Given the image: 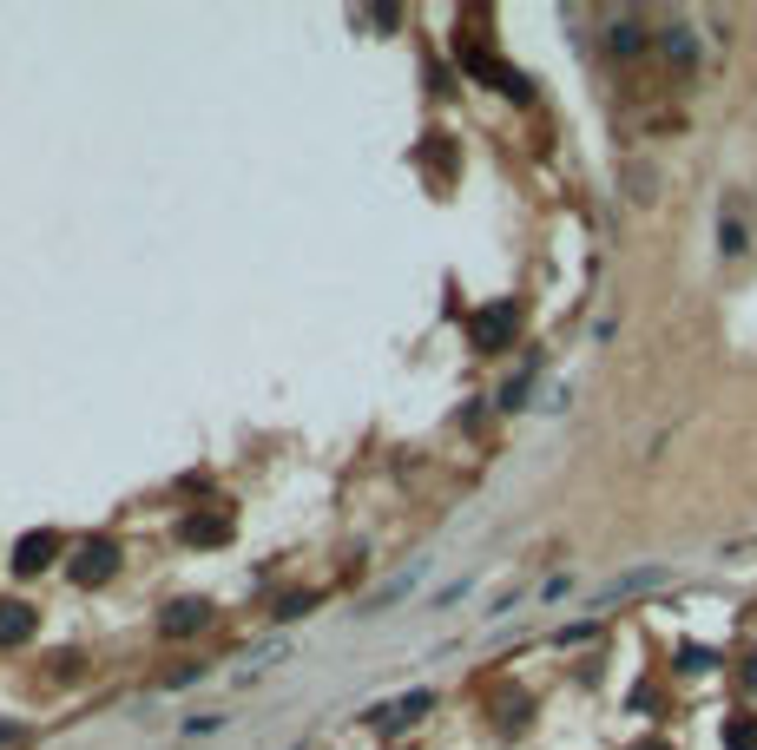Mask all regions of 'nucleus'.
Instances as JSON below:
<instances>
[{"label": "nucleus", "mask_w": 757, "mask_h": 750, "mask_svg": "<svg viewBox=\"0 0 757 750\" xmlns=\"http://www.w3.org/2000/svg\"><path fill=\"white\" fill-rule=\"evenodd\" d=\"M514 323H521V310L514 303H494V310H481L474 316V349H507V336H514Z\"/></svg>", "instance_id": "1"}, {"label": "nucleus", "mask_w": 757, "mask_h": 750, "mask_svg": "<svg viewBox=\"0 0 757 750\" xmlns=\"http://www.w3.org/2000/svg\"><path fill=\"white\" fill-rule=\"evenodd\" d=\"M112 566H119V547H112V540H86V547L73 553V579H79V586L112 579Z\"/></svg>", "instance_id": "2"}, {"label": "nucleus", "mask_w": 757, "mask_h": 750, "mask_svg": "<svg viewBox=\"0 0 757 750\" xmlns=\"http://www.w3.org/2000/svg\"><path fill=\"white\" fill-rule=\"evenodd\" d=\"M53 553H60V533H27V540L14 547V566L20 573H47Z\"/></svg>", "instance_id": "3"}, {"label": "nucleus", "mask_w": 757, "mask_h": 750, "mask_svg": "<svg viewBox=\"0 0 757 750\" xmlns=\"http://www.w3.org/2000/svg\"><path fill=\"white\" fill-rule=\"evenodd\" d=\"M422 579H428V560H415L409 573H395L389 586H382V593H369V599H363V612H382V606H395V599H409L415 586H422Z\"/></svg>", "instance_id": "4"}, {"label": "nucleus", "mask_w": 757, "mask_h": 750, "mask_svg": "<svg viewBox=\"0 0 757 750\" xmlns=\"http://www.w3.org/2000/svg\"><path fill=\"white\" fill-rule=\"evenodd\" d=\"M205 619H211V606H205V599H178V606L165 612V639H185V632H198Z\"/></svg>", "instance_id": "5"}, {"label": "nucleus", "mask_w": 757, "mask_h": 750, "mask_svg": "<svg viewBox=\"0 0 757 750\" xmlns=\"http://www.w3.org/2000/svg\"><path fill=\"white\" fill-rule=\"evenodd\" d=\"M33 639V612L20 599H0V645H27Z\"/></svg>", "instance_id": "6"}, {"label": "nucleus", "mask_w": 757, "mask_h": 750, "mask_svg": "<svg viewBox=\"0 0 757 750\" xmlns=\"http://www.w3.org/2000/svg\"><path fill=\"white\" fill-rule=\"evenodd\" d=\"M725 744H731V750H757V718H738V724H725Z\"/></svg>", "instance_id": "7"}, {"label": "nucleus", "mask_w": 757, "mask_h": 750, "mask_svg": "<svg viewBox=\"0 0 757 750\" xmlns=\"http://www.w3.org/2000/svg\"><path fill=\"white\" fill-rule=\"evenodd\" d=\"M224 533H231L224 520H191V527H185V540H205V547H218Z\"/></svg>", "instance_id": "8"}, {"label": "nucleus", "mask_w": 757, "mask_h": 750, "mask_svg": "<svg viewBox=\"0 0 757 750\" xmlns=\"http://www.w3.org/2000/svg\"><path fill=\"white\" fill-rule=\"evenodd\" d=\"M277 652H284V639H270V645H257V652L244 658V678H251V672H264V665H270V658H277Z\"/></svg>", "instance_id": "9"}, {"label": "nucleus", "mask_w": 757, "mask_h": 750, "mask_svg": "<svg viewBox=\"0 0 757 750\" xmlns=\"http://www.w3.org/2000/svg\"><path fill=\"white\" fill-rule=\"evenodd\" d=\"M632 750H672V744H659V737H652V744H632Z\"/></svg>", "instance_id": "10"}]
</instances>
